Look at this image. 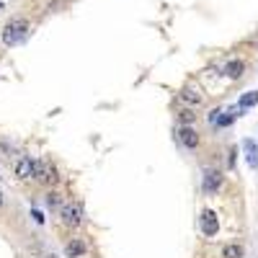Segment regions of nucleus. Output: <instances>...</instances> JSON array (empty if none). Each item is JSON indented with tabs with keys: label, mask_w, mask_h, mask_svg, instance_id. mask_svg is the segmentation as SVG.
Here are the masks:
<instances>
[{
	"label": "nucleus",
	"mask_w": 258,
	"mask_h": 258,
	"mask_svg": "<svg viewBox=\"0 0 258 258\" xmlns=\"http://www.w3.org/2000/svg\"><path fill=\"white\" fill-rule=\"evenodd\" d=\"M85 253V245H83V240H70L68 245H64V255H68V258H80Z\"/></svg>",
	"instance_id": "9b49d317"
},
{
	"label": "nucleus",
	"mask_w": 258,
	"mask_h": 258,
	"mask_svg": "<svg viewBox=\"0 0 258 258\" xmlns=\"http://www.w3.org/2000/svg\"><path fill=\"white\" fill-rule=\"evenodd\" d=\"M44 204H47V209H59V204H62V197L57 191H49L47 197H44Z\"/></svg>",
	"instance_id": "4468645a"
},
{
	"label": "nucleus",
	"mask_w": 258,
	"mask_h": 258,
	"mask_svg": "<svg viewBox=\"0 0 258 258\" xmlns=\"http://www.w3.org/2000/svg\"><path fill=\"white\" fill-rule=\"evenodd\" d=\"M178 142H181L186 150H197V147H199L197 129H191V124H188V126H181V129H178Z\"/></svg>",
	"instance_id": "423d86ee"
},
{
	"label": "nucleus",
	"mask_w": 258,
	"mask_h": 258,
	"mask_svg": "<svg viewBox=\"0 0 258 258\" xmlns=\"http://www.w3.org/2000/svg\"><path fill=\"white\" fill-rule=\"evenodd\" d=\"M34 165H36V160H31V158H21V160L16 163V168H13V176H16L18 181L31 178V176H34Z\"/></svg>",
	"instance_id": "0eeeda50"
},
{
	"label": "nucleus",
	"mask_w": 258,
	"mask_h": 258,
	"mask_svg": "<svg viewBox=\"0 0 258 258\" xmlns=\"http://www.w3.org/2000/svg\"><path fill=\"white\" fill-rule=\"evenodd\" d=\"M3 204H6V199H3V194H0V209H3Z\"/></svg>",
	"instance_id": "a211bd4d"
},
{
	"label": "nucleus",
	"mask_w": 258,
	"mask_h": 258,
	"mask_svg": "<svg viewBox=\"0 0 258 258\" xmlns=\"http://www.w3.org/2000/svg\"><path fill=\"white\" fill-rule=\"evenodd\" d=\"M258 103V91H248V93H243L240 96V101H238V106L245 111V109H250V106H255Z\"/></svg>",
	"instance_id": "ddd939ff"
},
{
	"label": "nucleus",
	"mask_w": 258,
	"mask_h": 258,
	"mask_svg": "<svg viewBox=\"0 0 258 258\" xmlns=\"http://www.w3.org/2000/svg\"><path fill=\"white\" fill-rule=\"evenodd\" d=\"M199 227H202V232L207 235V238H212V235H217V230H220L217 212L204 209V212H202V217H199Z\"/></svg>",
	"instance_id": "39448f33"
},
{
	"label": "nucleus",
	"mask_w": 258,
	"mask_h": 258,
	"mask_svg": "<svg viewBox=\"0 0 258 258\" xmlns=\"http://www.w3.org/2000/svg\"><path fill=\"white\" fill-rule=\"evenodd\" d=\"M13 153H16L13 142H11V140H0V158H8V155H13Z\"/></svg>",
	"instance_id": "2eb2a0df"
},
{
	"label": "nucleus",
	"mask_w": 258,
	"mask_h": 258,
	"mask_svg": "<svg viewBox=\"0 0 258 258\" xmlns=\"http://www.w3.org/2000/svg\"><path fill=\"white\" fill-rule=\"evenodd\" d=\"M243 73H245V62L243 59H230L227 62V68H225V75L227 78L238 80V78H243Z\"/></svg>",
	"instance_id": "6e6552de"
},
{
	"label": "nucleus",
	"mask_w": 258,
	"mask_h": 258,
	"mask_svg": "<svg viewBox=\"0 0 258 258\" xmlns=\"http://www.w3.org/2000/svg\"><path fill=\"white\" fill-rule=\"evenodd\" d=\"M243 147H245V158H248V165L250 168H258V147L253 140H243Z\"/></svg>",
	"instance_id": "9d476101"
},
{
	"label": "nucleus",
	"mask_w": 258,
	"mask_h": 258,
	"mask_svg": "<svg viewBox=\"0 0 258 258\" xmlns=\"http://www.w3.org/2000/svg\"><path fill=\"white\" fill-rule=\"evenodd\" d=\"M59 217H62L64 227H78L80 220H83V209H80V204H64L62 212H59Z\"/></svg>",
	"instance_id": "20e7f679"
},
{
	"label": "nucleus",
	"mask_w": 258,
	"mask_h": 258,
	"mask_svg": "<svg viewBox=\"0 0 258 258\" xmlns=\"http://www.w3.org/2000/svg\"><path fill=\"white\" fill-rule=\"evenodd\" d=\"M31 217H34V220H36L39 225H41V222H44V217H41V212H31Z\"/></svg>",
	"instance_id": "f3484780"
},
{
	"label": "nucleus",
	"mask_w": 258,
	"mask_h": 258,
	"mask_svg": "<svg viewBox=\"0 0 258 258\" xmlns=\"http://www.w3.org/2000/svg\"><path fill=\"white\" fill-rule=\"evenodd\" d=\"M178 98H181L183 103H188V106H199V103H202L199 88H183V91L178 93Z\"/></svg>",
	"instance_id": "1a4fd4ad"
},
{
	"label": "nucleus",
	"mask_w": 258,
	"mask_h": 258,
	"mask_svg": "<svg viewBox=\"0 0 258 258\" xmlns=\"http://www.w3.org/2000/svg\"><path fill=\"white\" fill-rule=\"evenodd\" d=\"M44 258H57V255H54V253H47V255H44Z\"/></svg>",
	"instance_id": "6ab92c4d"
},
{
	"label": "nucleus",
	"mask_w": 258,
	"mask_h": 258,
	"mask_svg": "<svg viewBox=\"0 0 258 258\" xmlns=\"http://www.w3.org/2000/svg\"><path fill=\"white\" fill-rule=\"evenodd\" d=\"M0 8H3V3H0Z\"/></svg>",
	"instance_id": "aec40b11"
},
{
	"label": "nucleus",
	"mask_w": 258,
	"mask_h": 258,
	"mask_svg": "<svg viewBox=\"0 0 258 258\" xmlns=\"http://www.w3.org/2000/svg\"><path fill=\"white\" fill-rule=\"evenodd\" d=\"M178 119H181V124H183V126H188V124H194V119H197V114H194L191 109H183V111L178 114Z\"/></svg>",
	"instance_id": "dca6fc26"
},
{
	"label": "nucleus",
	"mask_w": 258,
	"mask_h": 258,
	"mask_svg": "<svg viewBox=\"0 0 258 258\" xmlns=\"http://www.w3.org/2000/svg\"><path fill=\"white\" fill-rule=\"evenodd\" d=\"M243 255H245V250L240 243H227L222 248V258H243Z\"/></svg>",
	"instance_id": "f8f14e48"
},
{
	"label": "nucleus",
	"mask_w": 258,
	"mask_h": 258,
	"mask_svg": "<svg viewBox=\"0 0 258 258\" xmlns=\"http://www.w3.org/2000/svg\"><path fill=\"white\" fill-rule=\"evenodd\" d=\"M29 31H31L29 21L21 18V16H16V18H11L8 24L3 26V34H0V39H3L6 47H16V44H21V41L29 36Z\"/></svg>",
	"instance_id": "f257e3e1"
},
{
	"label": "nucleus",
	"mask_w": 258,
	"mask_h": 258,
	"mask_svg": "<svg viewBox=\"0 0 258 258\" xmlns=\"http://www.w3.org/2000/svg\"><path fill=\"white\" fill-rule=\"evenodd\" d=\"M222 188V170H207L204 173V178H202V191L207 194V197H214Z\"/></svg>",
	"instance_id": "7ed1b4c3"
},
{
	"label": "nucleus",
	"mask_w": 258,
	"mask_h": 258,
	"mask_svg": "<svg viewBox=\"0 0 258 258\" xmlns=\"http://www.w3.org/2000/svg\"><path fill=\"white\" fill-rule=\"evenodd\" d=\"M34 178H36L39 183H47V186H54V183L59 181L57 168H54L49 160H36V165H34Z\"/></svg>",
	"instance_id": "f03ea898"
}]
</instances>
